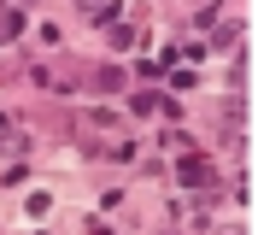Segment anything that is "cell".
Listing matches in <instances>:
<instances>
[{"label":"cell","mask_w":258,"mask_h":235,"mask_svg":"<svg viewBox=\"0 0 258 235\" xmlns=\"http://www.w3.org/2000/svg\"><path fill=\"white\" fill-rule=\"evenodd\" d=\"M18 30H24V12L18 6H0V41H12Z\"/></svg>","instance_id":"2"},{"label":"cell","mask_w":258,"mask_h":235,"mask_svg":"<svg viewBox=\"0 0 258 235\" xmlns=\"http://www.w3.org/2000/svg\"><path fill=\"white\" fill-rule=\"evenodd\" d=\"M182 182H188V188H206L211 182V165H206V159H182Z\"/></svg>","instance_id":"1"},{"label":"cell","mask_w":258,"mask_h":235,"mask_svg":"<svg viewBox=\"0 0 258 235\" xmlns=\"http://www.w3.org/2000/svg\"><path fill=\"white\" fill-rule=\"evenodd\" d=\"M88 18H94V24H117V0H100V6H94Z\"/></svg>","instance_id":"3"}]
</instances>
